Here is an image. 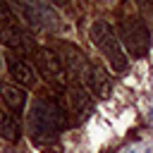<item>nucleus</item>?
Returning <instances> with one entry per match:
<instances>
[{
  "label": "nucleus",
  "mask_w": 153,
  "mask_h": 153,
  "mask_svg": "<svg viewBox=\"0 0 153 153\" xmlns=\"http://www.w3.org/2000/svg\"><path fill=\"white\" fill-rule=\"evenodd\" d=\"M36 62H38V72L45 81H50L55 86H65V69H62V62H60L57 53H53L50 48H38L36 50Z\"/></svg>",
  "instance_id": "nucleus-4"
},
{
  "label": "nucleus",
  "mask_w": 153,
  "mask_h": 153,
  "mask_svg": "<svg viewBox=\"0 0 153 153\" xmlns=\"http://www.w3.org/2000/svg\"><path fill=\"white\" fill-rule=\"evenodd\" d=\"M88 36H91V43L98 48V53L108 60V65L115 69V72H124L127 69V55L122 50V43L117 38V33L112 31V26L103 19H96L88 29Z\"/></svg>",
  "instance_id": "nucleus-1"
},
{
  "label": "nucleus",
  "mask_w": 153,
  "mask_h": 153,
  "mask_svg": "<svg viewBox=\"0 0 153 153\" xmlns=\"http://www.w3.org/2000/svg\"><path fill=\"white\" fill-rule=\"evenodd\" d=\"M67 100H69L72 112H76V115H86L91 110V98L84 93L81 86H69L67 88Z\"/></svg>",
  "instance_id": "nucleus-9"
},
{
  "label": "nucleus",
  "mask_w": 153,
  "mask_h": 153,
  "mask_svg": "<svg viewBox=\"0 0 153 153\" xmlns=\"http://www.w3.org/2000/svg\"><path fill=\"white\" fill-rule=\"evenodd\" d=\"M0 41H2L5 45H10V48L19 50V53H29V50H31L29 38H26V36L14 26V24H10V26H2V29H0Z\"/></svg>",
  "instance_id": "nucleus-7"
},
{
  "label": "nucleus",
  "mask_w": 153,
  "mask_h": 153,
  "mask_svg": "<svg viewBox=\"0 0 153 153\" xmlns=\"http://www.w3.org/2000/svg\"><path fill=\"white\" fill-rule=\"evenodd\" d=\"M62 124H65V120L60 117V110H57L55 103L36 100L31 105V110H29V127H31V131L36 136L50 139V136H55L57 127H62Z\"/></svg>",
  "instance_id": "nucleus-2"
},
{
  "label": "nucleus",
  "mask_w": 153,
  "mask_h": 153,
  "mask_svg": "<svg viewBox=\"0 0 153 153\" xmlns=\"http://www.w3.org/2000/svg\"><path fill=\"white\" fill-rule=\"evenodd\" d=\"M0 136L7 139V141H14V139L19 136V124H17V120H14L10 112H5V110H0Z\"/></svg>",
  "instance_id": "nucleus-11"
},
{
  "label": "nucleus",
  "mask_w": 153,
  "mask_h": 153,
  "mask_svg": "<svg viewBox=\"0 0 153 153\" xmlns=\"http://www.w3.org/2000/svg\"><path fill=\"white\" fill-rule=\"evenodd\" d=\"M0 96L5 100V105L14 112H22L24 105H26V93L19 88V86H12V84H0Z\"/></svg>",
  "instance_id": "nucleus-8"
},
{
  "label": "nucleus",
  "mask_w": 153,
  "mask_h": 153,
  "mask_svg": "<svg viewBox=\"0 0 153 153\" xmlns=\"http://www.w3.org/2000/svg\"><path fill=\"white\" fill-rule=\"evenodd\" d=\"M57 57L62 62V69H67L69 74H84V69L88 65V60L84 57V53L79 48H74V45H67V43L60 45V55Z\"/></svg>",
  "instance_id": "nucleus-6"
},
{
  "label": "nucleus",
  "mask_w": 153,
  "mask_h": 153,
  "mask_svg": "<svg viewBox=\"0 0 153 153\" xmlns=\"http://www.w3.org/2000/svg\"><path fill=\"white\" fill-rule=\"evenodd\" d=\"M7 67H10V74L17 79V81H22V84H31L33 81V69L24 62V60H17V57H7Z\"/></svg>",
  "instance_id": "nucleus-10"
},
{
  "label": "nucleus",
  "mask_w": 153,
  "mask_h": 153,
  "mask_svg": "<svg viewBox=\"0 0 153 153\" xmlns=\"http://www.w3.org/2000/svg\"><path fill=\"white\" fill-rule=\"evenodd\" d=\"M117 38L134 57H141L148 53V45H151L148 29L136 19H122L117 24Z\"/></svg>",
  "instance_id": "nucleus-3"
},
{
  "label": "nucleus",
  "mask_w": 153,
  "mask_h": 153,
  "mask_svg": "<svg viewBox=\"0 0 153 153\" xmlns=\"http://www.w3.org/2000/svg\"><path fill=\"white\" fill-rule=\"evenodd\" d=\"M84 84L88 86V91L98 98H108L110 96V88H112V81L110 76L105 74V69L98 65V62H88L86 69H84Z\"/></svg>",
  "instance_id": "nucleus-5"
}]
</instances>
